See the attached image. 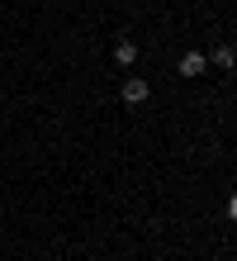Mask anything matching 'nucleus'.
Instances as JSON below:
<instances>
[{"label":"nucleus","mask_w":237,"mask_h":261,"mask_svg":"<svg viewBox=\"0 0 237 261\" xmlns=\"http://www.w3.org/2000/svg\"><path fill=\"white\" fill-rule=\"evenodd\" d=\"M152 95V86L142 81V76H128V81H123V105H142Z\"/></svg>","instance_id":"1"},{"label":"nucleus","mask_w":237,"mask_h":261,"mask_svg":"<svg viewBox=\"0 0 237 261\" xmlns=\"http://www.w3.org/2000/svg\"><path fill=\"white\" fill-rule=\"evenodd\" d=\"M209 62H214L218 71H232V67H237V48H232V43H218V48L209 53Z\"/></svg>","instance_id":"2"},{"label":"nucleus","mask_w":237,"mask_h":261,"mask_svg":"<svg viewBox=\"0 0 237 261\" xmlns=\"http://www.w3.org/2000/svg\"><path fill=\"white\" fill-rule=\"evenodd\" d=\"M204 67H209V57H204V53H185L180 57V76H199Z\"/></svg>","instance_id":"3"},{"label":"nucleus","mask_w":237,"mask_h":261,"mask_svg":"<svg viewBox=\"0 0 237 261\" xmlns=\"http://www.w3.org/2000/svg\"><path fill=\"white\" fill-rule=\"evenodd\" d=\"M133 57H138V43H133V38H119V43H114V62H119V67H128Z\"/></svg>","instance_id":"4"},{"label":"nucleus","mask_w":237,"mask_h":261,"mask_svg":"<svg viewBox=\"0 0 237 261\" xmlns=\"http://www.w3.org/2000/svg\"><path fill=\"white\" fill-rule=\"evenodd\" d=\"M228 219H232V223H237V195H232V199H228Z\"/></svg>","instance_id":"5"}]
</instances>
